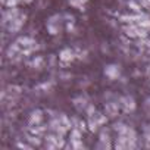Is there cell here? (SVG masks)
<instances>
[{
	"label": "cell",
	"mask_w": 150,
	"mask_h": 150,
	"mask_svg": "<svg viewBox=\"0 0 150 150\" xmlns=\"http://www.w3.org/2000/svg\"><path fill=\"white\" fill-rule=\"evenodd\" d=\"M68 3H69L71 6H74V8H77V9L83 11L84 5L87 3V0H68Z\"/></svg>",
	"instance_id": "obj_7"
},
{
	"label": "cell",
	"mask_w": 150,
	"mask_h": 150,
	"mask_svg": "<svg viewBox=\"0 0 150 150\" xmlns=\"http://www.w3.org/2000/svg\"><path fill=\"white\" fill-rule=\"evenodd\" d=\"M144 108H146V109H147V110L150 112V97H149V99H147V100L144 102Z\"/></svg>",
	"instance_id": "obj_11"
},
{
	"label": "cell",
	"mask_w": 150,
	"mask_h": 150,
	"mask_svg": "<svg viewBox=\"0 0 150 150\" xmlns=\"http://www.w3.org/2000/svg\"><path fill=\"white\" fill-rule=\"evenodd\" d=\"M74 106L77 108L78 110H83V109L87 108V100L84 97H77V99L74 100Z\"/></svg>",
	"instance_id": "obj_6"
},
{
	"label": "cell",
	"mask_w": 150,
	"mask_h": 150,
	"mask_svg": "<svg viewBox=\"0 0 150 150\" xmlns=\"http://www.w3.org/2000/svg\"><path fill=\"white\" fill-rule=\"evenodd\" d=\"M60 60H63V62H69V60H72L74 59V53H72V50L71 49H63L62 52H60Z\"/></svg>",
	"instance_id": "obj_5"
},
{
	"label": "cell",
	"mask_w": 150,
	"mask_h": 150,
	"mask_svg": "<svg viewBox=\"0 0 150 150\" xmlns=\"http://www.w3.org/2000/svg\"><path fill=\"white\" fill-rule=\"evenodd\" d=\"M60 24H62V16L60 15H53L49 21H47V28L50 31V34H59L60 33Z\"/></svg>",
	"instance_id": "obj_1"
},
{
	"label": "cell",
	"mask_w": 150,
	"mask_h": 150,
	"mask_svg": "<svg viewBox=\"0 0 150 150\" xmlns=\"http://www.w3.org/2000/svg\"><path fill=\"white\" fill-rule=\"evenodd\" d=\"M143 6H150V0H140Z\"/></svg>",
	"instance_id": "obj_12"
},
{
	"label": "cell",
	"mask_w": 150,
	"mask_h": 150,
	"mask_svg": "<svg viewBox=\"0 0 150 150\" xmlns=\"http://www.w3.org/2000/svg\"><path fill=\"white\" fill-rule=\"evenodd\" d=\"M40 121H41V112H40V110H34V112L31 113L30 122H31V124H40Z\"/></svg>",
	"instance_id": "obj_8"
},
{
	"label": "cell",
	"mask_w": 150,
	"mask_h": 150,
	"mask_svg": "<svg viewBox=\"0 0 150 150\" xmlns=\"http://www.w3.org/2000/svg\"><path fill=\"white\" fill-rule=\"evenodd\" d=\"M144 137H146V140L149 141L147 146H150V125H146V128H144Z\"/></svg>",
	"instance_id": "obj_9"
},
{
	"label": "cell",
	"mask_w": 150,
	"mask_h": 150,
	"mask_svg": "<svg viewBox=\"0 0 150 150\" xmlns=\"http://www.w3.org/2000/svg\"><path fill=\"white\" fill-rule=\"evenodd\" d=\"M105 75L110 80H115L119 77V66L118 65H108L105 68Z\"/></svg>",
	"instance_id": "obj_3"
},
{
	"label": "cell",
	"mask_w": 150,
	"mask_h": 150,
	"mask_svg": "<svg viewBox=\"0 0 150 150\" xmlns=\"http://www.w3.org/2000/svg\"><path fill=\"white\" fill-rule=\"evenodd\" d=\"M119 106H121V105L113 103V102L106 103V112H108V115H109V116H116V115H118V110H119Z\"/></svg>",
	"instance_id": "obj_4"
},
{
	"label": "cell",
	"mask_w": 150,
	"mask_h": 150,
	"mask_svg": "<svg viewBox=\"0 0 150 150\" xmlns=\"http://www.w3.org/2000/svg\"><path fill=\"white\" fill-rule=\"evenodd\" d=\"M18 2H19V0H8V2H6V5H8L9 8H12V6H15Z\"/></svg>",
	"instance_id": "obj_10"
},
{
	"label": "cell",
	"mask_w": 150,
	"mask_h": 150,
	"mask_svg": "<svg viewBox=\"0 0 150 150\" xmlns=\"http://www.w3.org/2000/svg\"><path fill=\"white\" fill-rule=\"evenodd\" d=\"M119 105H121V108H122L125 112H132V110L135 109V100H134V97H131V96H124V97H121Z\"/></svg>",
	"instance_id": "obj_2"
}]
</instances>
